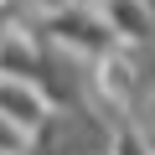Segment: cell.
Masks as SVG:
<instances>
[{"mask_svg":"<svg viewBox=\"0 0 155 155\" xmlns=\"http://www.w3.org/2000/svg\"><path fill=\"white\" fill-rule=\"evenodd\" d=\"M47 36H52V41H62V47L104 52V47H109V21L83 16V11H62V16H47Z\"/></svg>","mask_w":155,"mask_h":155,"instance_id":"obj_2","label":"cell"},{"mask_svg":"<svg viewBox=\"0 0 155 155\" xmlns=\"http://www.w3.org/2000/svg\"><path fill=\"white\" fill-rule=\"evenodd\" d=\"M0 119H11L21 134H36L47 124V98L31 83H16V78H0Z\"/></svg>","mask_w":155,"mask_h":155,"instance_id":"obj_1","label":"cell"},{"mask_svg":"<svg viewBox=\"0 0 155 155\" xmlns=\"http://www.w3.org/2000/svg\"><path fill=\"white\" fill-rule=\"evenodd\" d=\"M26 145H31V134H21L11 119H0V155H26Z\"/></svg>","mask_w":155,"mask_h":155,"instance_id":"obj_3","label":"cell"}]
</instances>
